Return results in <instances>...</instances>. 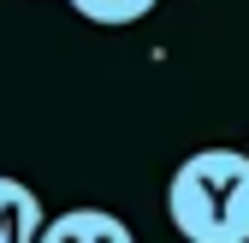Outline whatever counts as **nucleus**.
Instances as JSON below:
<instances>
[{
  "label": "nucleus",
  "instance_id": "nucleus-1",
  "mask_svg": "<svg viewBox=\"0 0 249 243\" xmlns=\"http://www.w3.org/2000/svg\"><path fill=\"white\" fill-rule=\"evenodd\" d=\"M166 220L184 243H249V155L196 148L166 178Z\"/></svg>",
  "mask_w": 249,
  "mask_h": 243
},
{
  "label": "nucleus",
  "instance_id": "nucleus-2",
  "mask_svg": "<svg viewBox=\"0 0 249 243\" xmlns=\"http://www.w3.org/2000/svg\"><path fill=\"white\" fill-rule=\"evenodd\" d=\"M36 243H137V237H131V226L119 214H107V208H66V214H53L42 226Z\"/></svg>",
  "mask_w": 249,
  "mask_h": 243
},
{
  "label": "nucleus",
  "instance_id": "nucleus-3",
  "mask_svg": "<svg viewBox=\"0 0 249 243\" xmlns=\"http://www.w3.org/2000/svg\"><path fill=\"white\" fill-rule=\"evenodd\" d=\"M48 226V208L42 196L24 184V178H6L0 172V243H36Z\"/></svg>",
  "mask_w": 249,
  "mask_h": 243
},
{
  "label": "nucleus",
  "instance_id": "nucleus-4",
  "mask_svg": "<svg viewBox=\"0 0 249 243\" xmlns=\"http://www.w3.org/2000/svg\"><path fill=\"white\" fill-rule=\"evenodd\" d=\"M160 0H71V12L77 18H89V24H107V30H119V24H142Z\"/></svg>",
  "mask_w": 249,
  "mask_h": 243
}]
</instances>
